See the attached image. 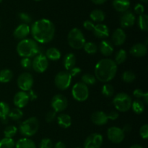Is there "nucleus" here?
<instances>
[{
	"label": "nucleus",
	"mask_w": 148,
	"mask_h": 148,
	"mask_svg": "<svg viewBox=\"0 0 148 148\" xmlns=\"http://www.w3.org/2000/svg\"><path fill=\"white\" fill-rule=\"evenodd\" d=\"M34 40L40 43H47L53 40L55 35V26L48 19H40L33 23L30 28Z\"/></svg>",
	"instance_id": "obj_1"
},
{
	"label": "nucleus",
	"mask_w": 148,
	"mask_h": 148,
	"mask_svg": "<svg viewBox=\"0 0 148 148\" xmlns=\"http://www.w3.org/2000/svg\"><path fill=\"white\" fill-rule=\"evenodd\" d=\"M117 72V64L113 59H103L95 66V77L102 82L112 80Z\"/></svg>",
	"instance_id": "obj_2"
},
{
	"label": "nucleus",
	"mask_w": 148,
	"mask_h": 148,
	"mask_svg": "<svg viewBox=\"0 0 148 148\" xmlns=\"http://www.w3.org/2000/svg\"><path fill=\"white\" fill-rule=\"evenodd\" d=\"M17 52L23 58L35 57L38 54L39 46L36 40L30 38L21 40L17 45Z\"/></svg>",
	"instance_id": "obj_3"
},
{
	"label": "nucleus",
	"mask_w": 148,
	"mask_h": 148,
	"mask_svg": "<svg viewBox=\"0 0 148 148\" xmlns=\"http://www.w3.org/2000/svg\"><path fill=\"white\" fill-rule=\"evenodd\" d=\"M39 129V121L36 117H30L23 121L19 127L20 134L25 137L35 135Z\"/></svg>",
	"instance_id": "obj_4"
},
{
	"label": "nucleus",
	"mask_w": 148,
	"mask_h": 148,
	"mask_svg": "<svg viewBox=\"0 0 148 148\" xmlns=\"http://www.w3.org/2000/svg\"><path fill=\"white\" fill-rule=\"evenodd\" d=\"M67 41L72 49H81L85 45V38L81 30L75 27L69 31L67 36Z\"/></svg>",
	"instance_id": "obj_5"
},
{
	"label": "nucleus",
	"mask_w": 148,
	"mask_h": 148,
	"mask_svg": "<svg viewBox=\"0 0 148 148\" xmlns=\"http://www.w3.org/2000/svg\"><path fill=\"white\" fill-rule=\"evenodd\" d=\"M113 103L116 109L121 112H126L131 108L132 100L128 94L125 92H119L114 97Z\"/></svg>",
	"instance_id": "obj_6"
},
{
	"label": "nucleus",
	"mask_w": 148,
	"mask_h": 148,
	"mask_svg": "<svg viewBox=\"0 0 148 148\" xmlns=\"http://www.w3.org/2000/svg\"><path fill=\"white\" fill-rule=\"evenodd\" d=\"M72 95L76 101L79 102H83L86 101L89 97L88 87L82 82H77L75 84L72 88Z\"/></svg>",
	"instance_id": "obj_7"
},
{
	"label": "nucleus",
	"mask_w": 148,
	"mask_h": 148,
	"mask_svg": "<svg viewBox=\"0 0 148 148\" xmlns=\"http://www.w3.org/2000/svg\"><path fill=\"white\" fill-rule=\"evenodd\" d=\"M72 77L68 72L62 71L56 75L54 79L55 85L56 88L61 90H65L67 89L72 82Z\"/></svg>",
	"instance_id": "obj_8"
},
{
	"label": "nucleus",
	"mask_w": 148,
	"mask_h": 148,
	"mask_svg": "<svg viewBox=\"0 0 148 148\" xmlns=\"http://www.w3.org/2000/svg\"><path fill=\"white\" fill-rule=\"evenodd\" d=\"M32 67L37 73H43L49 67V60L44 54L39 53L32 61Z\"/></svg>",
	"instance_id": "obj_9"
},
{
	"label": "nucleus",
	"mask_w": 148,
	"mask_h": 148,
	"mask_svg": "<svg viewBox=\"0 0 148 148\" xmlns=\"http://www.w3.org/2000/svg\"><path fill=\"white\" fill-rule=\"evenodd\" d=\"M33 82V75L29 72H24L17 78V86L22 91L27 92L31 90Z\"/></svg>",
	"instance_id": "obj_10"
},
{
	"label": "nucleus",
	"mask_w": 148,
	"mask_h": 148,
	"mask_svg": "<svg viewBox=\"0 0 148 148\" xmlns=\"http://www.w3.org/2000/svg\"><path fill=\"white\" fill-rule=\"evenodd\" d=\"M51 105L56 113L62 112L67 108L68 101L64 95L62 94H56L52 98Z\"/></svg>",
	"instance_id": "obj_11"
},
{
	"label": "nucleus",
	"mask_w": 148,
	"mask_h": 148,
	"mask_svg": "<svg viewBox=\"0 0 148 148\" xmlns=\"http://www.w3.org/2000/svg\"><path fill=\"white\" fill-rule=\"evenodd\" d=\"M107 136L108 140L113 143L119 144L121 143L124 140L125 137V133L122 130V129L117 127H110L107 131Z\"/></svg>",
	"instance_id": "obj_12"
},
{
	"label": "nucleus",
	"mask_w": 148,
	"mask_h": 148,
	"mask_svg": "<svg viewBox=\"0 0 148 148\" xmlns=\"http://www.w3.org/2000/svg\"><path fill=\"white\" fill-rule=\"evenodd\" d=\"M103 144V136L93 133L88 136L84 143V148H101Z\"/></svg>",
	"instance_id": "obj_13"
},
{
	"label": "nucleus",
	"mask_w": 148,
	"mask_h": 148,
	"mask_svg": "<svg viewBox=\"0 0 148 148\" xmlns=\"http://www.w3.org/2000/svg\"><path fill=\"white\" fill-rule=\"evenodd\" d=\"M29 97L28 95L26 92L24 91H20L17 92V93L14 95V98H13V103H14V106L18 108H23L25 107L28 103Z\"/></svg>",
	"instance_id": "obj_14"
},
{
	"label": "nucleus",
	"mask_w": 148,
	"mask_h": 148,
	"mask_svg": "<svg viewBox=\"0 0 148 148\" xmlns=\"http://www.w3.org/2000/svg\"><path fill=\"white\" fill-rule=\"evenodd\" d=\"M136 21L135 15L132 12L127 11L124 12L120 19L121 26L123 28H128L134 25Z\"/></svg>",
	"instance_id": "obj_15"
},
{
	"label": "nucleus",
	"mask_w": 148,
	"mask_h": 148,
	"mask_svg": "<svg viewBox=\"0 0 148 148\" xmlns=\"http://www.w3.org/2000/svg\"><path fill=\"white\" fill-rule=\"evenodd\" d=\"M30 28L27 24L22 23L19 25L15 30L13 32V36L15 38L19 39V40H23L26 38L27 36L30 34Z\"/></svg>",
	"instance_id": "obj_16"
},
{
	"label": "nucleus",
	"mask_w": 148,
	"mask_h": 148,
	"mask_svg": "<svg viewBox=\"0 0 148 148\" xmlns=\"http://www.w3.org/2000/svg\"><path fill=\"white\" fill-rule=\"evenodd\" d=\"M91 120L95 125L102 126L107 124L108 121V116L103 111H96L91 116Z\"/></svg>",
	"instance_id": "obj_17"
},
{
	"label": "nucleus",
	"mask_w": 148,
	"mask_h": 148,
	"mask_svg": "<svg viewBox=\"0 0 148 148\" xmlns=\"http://www.w3.org/2000/svg\"><path fill=\"white\" fill-rule=\"evenodd\" d=\"M127 36L124 30L121 28H117L112 34V41L115 46H121L125 42Z\"/></svg>",
	"instance_id": "obj_18"
},
{
	"label": "nucleus",
	"mask_w": 148,
	"mask_h": 148,
	"mask_svg": "<svg viewBox=\"0 0 148 148\" xmlns=\"http://www.w3.org/2000/svg\"><path fill=\"white\" fill-rule=\"evenodd\" d=\"M130 53L134 57H143L147 54V48L143 43H136L130 49Z\"/></svg>",
	"instance_id": "obj_19"
},
{
	"label": "nucleus",
	"mask_w": 148,
	"mask_h": 148,
	"mask_svg": "<svg viewBox=\"0 0 148 148\" xmlns=\"http://www.w3.org/2000/svg\"><path fill=\"white\" fill-rule=\"evenodd\" d=\"M92 31L94 36L98 38L103 39L109 36L108 27L104 24H97L96 25H95Z\"/></svg>",
	"instance_id": "obj_20"
},
{
	"label": "nucleus",
	"mask_w": 148,
	"mask_h": 148,
	"mask_svg": "<svg viewBox=\"0 0 148 148\" xmlns=\"http://www.w3.org/2000/svg\"><path fill=\"white\" fill-rule=\"evenodd\" d=\"M101 53L105 56H109L114 52V46L112 43L106 40H103L101 42L99 46Z\"/></svg>",
	"instance_id": "obj_21"
},
{
	"label": "nucleus",
	"mask_w": 148,
	"mask_h": 148,
	"mask_svg": "<svg viewBox=\"0 0 148 148\" xmlns=\"http://www.w3.org/2000/svg\"><path fill=\"white\" fill-rule=\"evenodd\" d=\"M113 6L116 11L125 12L130 7V0H114Z\"/></svg>",
	"instance_id": "obj_22"
},
{
	"label": "nucleus",
	"mask_w": 148,
	"mask_h": 148,
	"mask_svg": "<svg viewBox=\"0 0 148 148\" xmlns=\"http://www.w3.org/2000/svg\"><path fill=\"white\" fill-rule=\"evenodd\" d=\"M76 64V57L72 53H69L65 55L63 59V65L66 70H70L72 68L75 66Z\"/></svg>",
	"instance_id": "obj_23"
},
{
	"label": "nucleus",
	"mask_w": 148,
	"mask_h": 148,
	"mask_svg": "<svg viewBox=\"0 0 148 148\" xmlns=\"http://www.w3.org/2000/svg\"><path fill=\"white\" fill-rule=\"evenodd\" d=\"M58 124L61 127L64 129H67L72 125V118L69 115L66 114H59L57 116Z\"/></svg>",
	"instance_id": "obj_24"
},
{
	"label": "nucleus",
	"mask_w": 148,
	"mask_h": 148,
	"mask_svg": "<svg viewBox=\"0 0 148 148\" xmlns=\"http://www.w3.org/2000/svg\"><path fill=\"white\" fill-rule=\"evenodd\" d=\"M15 148H36V145L33 140L27 137H24L15 143Z\"/></svg>",
	"instance_id": "obj_25"
},
{
	"label": "nucleus",
	"mask_w": 148,
	"mask_h": 148,
	"mask_svg": "<svg viewBox=\"0 0 148 148\" xmlns=\"http://www.w3.org/2000/svg\"><path fill=\"white\" fill-rule=\"evenodd\" d=\"M10 111V106L5 102H0V119L4 124L7 123V116Z\"/></svg>",
	"instance_id": "obj_26"
},
{
	"label": "nucleus",
	"mask_w": 148,
	"mask_h": 148,
	"mask_svg": "<svg viewBox=\"0 0 148 148\" xmlns=\"http://www.w3.org/2000/svg\"><path fill=\"white\" fill-rule=\"evenodd\" d=\"M45 56L47 58L48 60L50 59L51 61H57L60 59L62 54H61V52L59 49H56V48L52 47L47 49Z\"/></svg>",
	"instance_id": "obj_27"
},
{
	"label": "nucleus",
	"mask_w": 148,
	"mask_h": 148,
	"mask_svg": "<svg viewBox=\"0 0 148 148\" xmlns=\"http://www.w3.org/2000/svg\"><path fill=\"white\" fill-rule=\"evenodd\" d=\"M90 17L91 20L93 22H96V23H101L105 20V13L101 10H94L90 14Z\"/></svg>",
	"instance_id": "obj_28"
},
{
	"label": "nucleus",
	"mask_w": 148,
	"mask_h": 148,
	"mask_svg": "<svg viewBox=\"0 0 148 148\" xmlns=\"http://www.w3.org/2000/svg\"><path fill=\"white\" fill-rule=\"evenodd\" d=\"M13 77V73L10 69H4L0 71V82L7 83L10 82Z\"/></svg>",
	"instance_id": "obj_29"
},
{
	"label": "nucleus",
	"mask_w": 148,
	"mask_h": 148,
	"mask_svg": "<svg viewBox=\"0 0 148 148\" xmlns=\"http://www.w3.org/2000/svg\"><path fill=\"white\" fill-rule=\"evenodd\" d=\"M138 26L140 29L143 31L148 30V17L147 14H140L138 18Z\"/></svg>",
	"instance_id": "obj_30"
},
{
	"label": "nucleus",
	"mask_w": 148,
	"mask_h": 148,
	"mask_svg": "<svg viewBox=\"0 0 148 148\" xmlns=\"http://www.w3.org/2000/svg\"><path fill=\"white\" fill-rule=\"evenodd\" d=\"M132 108L133 111L137 114H141L145 110V105L143 101L140 100H136L132 103Z\"/></svg>",
	"instance_id": "obj_31"
},
{
	"label": "nucleus",
	"mask_w": 148,
	"mask_h": 148,
	"mask_svg": "<svg viewBox=\"0 0 148 148\" xmlns=\"http://www.w3.org/2000/svg\"><path fill=\"white\" fill-rule=\"evenodd\" d=\"M82 82L85 85H95L96 82V78H95V75H91V74H85L82 76Z\"/></svg>",
	"instance_id": "obj_32"
},
{
	"label": "nucleus",
	"mask_w": 148,
	"mask_h": 148,
	"mask_svg": "<svg viewBox=\"0 0 148 148\" xmlns=\"http://www.w3.org/2000/svg\"><path fill=\"white\" fill-rule=\"evenodd\" d=\"M127 57V53L124 49H120L118 52L116 53L115 56V61L117 65L121 64L124 63L126 61Z\"/></svg>",
	"instance_id": "obj_33"
},
{
	"label": "nucleus",
	"mask_w": 148,
	"mask_h": 148,
	"mask_svg": "<svg viewBox=\"0 0 148 148\" xmlns=\"http://www.w3.org/2000/svg\"><path fill=\"white\" fill-rule=\"evenodd\" d=\"M23 112L20 108H16L14 109L11 110L9 113L8 116L10 117L11 119L14 120V121H18L20 119L23 117Z\"/></svg>",
	"instance_id": "obj_34"
},
{
	"label": "nucleus",
	"mask_w": 148,
	"mask_h": 148,
	"mask_svg": "<svg viewBox=\"0 0 148 148\" xmlns=\"http://www.w3.org/2000/svg\"><path fill=\"white\" fill-rule=\"evenodd\" d=\"M15 147V142L12 138H4L0 140V148H14Z\"/></svg>",
	"instance_id": "obj_35"
},
{
	"label": "nucleus",
	"mask_w": 148,
	"mask_h": 148,
	"mask_svg": "<svg viewBox=\"0 0 148 148\" xmlns=\"http://www.w3.org/2000/svg\"><path fill=\"white\" fill-rule=\"evenodd\" d=\"M83 49L88 54H94L98 51V47H97L96 44L92 42H88L85 43L83 46Z\"/></svg>",
	"instance_id": "obj_36"
},
{
	"label": "nucleus",
	"mask_w": 148,
	"mask_h": 148,
	"mask_svg": "<svg viewBox=\"0 0 148 148\" xmlns=\"http://www.w3.org/2000/svg\"><path fill=\"white\" fill-rule=\"evenodd\" d=\"M17 132V127H14L13 125L8 126L6 127L4 130V137L7 138H12L13 137L16 135Z\"/></svg>",
	"instance_id": "obj_37"
},
{
	"label": "nucleus",
	"mask_w": 148,
	"mask_h": 148,
	"mask_svg": "<svg viewBox=\"0 0 148 148\" xmlns=\"http://www.w3.org/2000/svg\"><path fill=\"white\" fill-rule=\"evenodd\" d=\"M101 92H102V94L104 96L107 97V98H110V97L113 96V95H114V88L110 84H105L102 87Z\"/></svg>",
	"instance_id": "obj_38"
},
{
	"label": "nucleus",
	"mask_w": 148,
	"mask_h": 148,
	"mask_svg": "<svg viewBox=\"0 0 148 148\" xmlns=\"http://www.w3.org/2000/svg\"><path fill=\"white\" fill-rule=\"evenodd\" d=\"M133 95H134L135 98H138V99L143 98L145 103H148L147 92H144V91L141 89H135L134 90V92H133Z\"/></svg>",
	"instance_id": "obj_39"
},
{
	"label": "nucleus",
	"mask_w": 148,
	"mask_h": 148,
	"mask_svg": "<svg viewBox=\"0 0 148 148\" xmlns=\"http://www.w3.org/2000/svg\"><path fill=\"white\" fill-rule=\"evenodd\" d=\"M136 79V75L134 72L131 71H126L122 75V79L124 82L127 83H131L134 82Z\"/></svg>",
	"instance_id": "obj_40"
},
{
	"label": "nucleus",
	"mask_w": 148,
	"mask_h": 148,
	"mask_svg": "<svg viewBox=\"0 0 148 148\" xmlns=\"http://www.w3.org/2000/svg\"><path fill=\"white\" fill-rule=\"evenodd\" d=\"M18 17L19 19L25 24H28L32 21L31 16L26 12H20L18 14Z\"/></svg>",
	"instance_id": "obj_41"
},
{
	"label": "nucleus",
	"mask_w": 148,
	"mask_h": 148,
	"mask_svg": "<svg viewBox=\"0 0 148 148\" xmlns=\"http://www.w3.org/2000/svg\"><path fill=\"white\" fill-rule=\"evenodd\" d=\"M52 141L49 138H43L39 144V148H53Z\"/></svg>",
	"instance_id": "obj_42"
},
{
	"label": "nucleus",
	"mask_w": 148,
	"mask_h": 148,
	"mask_svg": "<svg viewBox=\"0 0 148 148\" xmlns=\"http://www.w3.org/2000/svg\"><path fill=\"white\" fill-rule=\"evenodd\" d=\"M20 65L25 69H29L32 67V60L30 58H23L20 61Z\"/></svg>",
	"instance_id": "obj_43"
},
{
	"label": "nucleus",
	"mask_w": 148,
	"mask_h": 148,
	"mask_svg": "<svg viewBox=\"0 0 148 148\" xmlns=\"http://www.w3.org/2000/svg\"><path fill=\"white\" fill-rule=\"evenodd\" d=\"M140 134L141 137L144 140H147L148 138V125L144 124L141 127L140 130Z\"/></svg>",
	"instance_id": "obj_44"
},
{
	"label": "nucleus",
	"mask_w": 148,
	"mask_h": 148,
	"mask_svg": "<svg viewBox=\"0 0 148 148\" xmlns=\"http://www.w3.org/2000/svg\"><path fill=\"white\" fill-rule=\"evenodd\" d=\"M56 112L54 111H50L47 113L46 116V121L48 123H51L56 119Z\"/></svg>",
	"instance_id": "obj_45"
},
{
	"label": "nucleus",
	"mask_w": 148,
	"mask_h": 148,
	"mask_svg": "<svg viewBox=\"0 0 148 148\" xmlns=\"http://www.w3.org/2000/svg\"><path fill=\"white\" fill-rule=\"evenodd\" d=\"M134 12H135L137 14H144V12H145V7L142 4H136L135 7L134 8Z\"/></svg>",
	"instance_id": "obj_46"
},
{
	"label": "nucleus",
	"mask_w": 148,
	"mask_h": 148,
	"mask_svg": "<svg viewBox=\"0 0 148 148\" xmlns=\"http://www.w3.org/2000/svg\"><path fill=\"white\" fill-rule=\"evenodd\" d=\"M83 26L86 30H92L94 27H95V24L92 21H90V20H86V21L83 23Z\"/></svg>",
	"instance_id": "obj_47"
},
{
	"label": "nucleus",
	"mask_w": 148,
	"mask_h": 148,
	"mask_svg": "<svg viewBox=\"0 0 148 148\" xmlns=\"http://www.w3.org/2000/svg\"><path fill=\"white\" fill-rule=\"evenodd\" d=\"M69 73V75H71V77H75L77 76V75H79V73L81 72V69L79 67H76V66H74L73 68L69 70L68 72Z\"/></svg>",
	"instance_id": "obj_48"
},
{
	"label": "nucleus",
	"mask_w": 148,
	"mask_h": 148,
	"mask_svg": "<svg viewBox=\"0 0 148 148\" xmlns=\"http://www.w3.org/2000/svg\"><path fill=\"white\" fill-rule=\"evenodd\" d=\"M108 119L111 120H116L119 118V114L116 111H111L108 114Z\"/></svg>",
	"instance_id": "obj_49"
},
{
	"label": "nucleus",
	"mask_w": 148,
	"mask_h": 148,
	"mask_svg": "<svg viewBox=\"0 0 148 148\" xmlns=\"http://www.w3.org/2000/svg\"><path fill=\"white\" fill-rule=\"evenodd\" d=\"M27 95H28L29 99L31 100V101L36 99V98H37V95L35 94L34 91L32 90H29V92H27Z\"/></svg>",
	"instance_id": "obj_50"
},
{
	"label": "nucleus",
	"mask_w": 148,
	"mask_h": 148,
	"mask_svg": "<svg viewBox=\"0 0 148 148\" xmlns=\"http://www.w3.org/2000/svg\"><path fill=\"white\" fill-rule=\"evenodd\" d=\"M53 148H66V147L64 143L59 141V142H57V143L55 144V145L53 146Z\"/></svg>",
	"instance_id": "obj_51"
},
{
	"label": "nucleus",
	"mask_w": 148,
	"mask_h": 148,
	"mask_svg": "<svg viewBox=\"0 0 148 148\" xmlns=\"http://www.w3.org/2000/svg\"><path fill=\"white\" fill-rule=\"evenodd\" d=\"M122 130L124 131V132H130V131L132 130V127L131 126L129 125V124H127V125H125L124 127V128L122 129Z\"/></svg>",
	"instance_id": "obj_52"
},
{
	"label": "nucleus",
	"mask_w": 148,
	"mask_h": 148,
	"mask_svg": "<svg viewBox=\"0 0 148 148\" xmlns=\"http://www.w3.org/2000/svg\"><path fill=\"white\" fill-rule=\"evenodd\" d=\"M91 1L95 4H104L107 0H91Z\"/></svg>",
	"instance_id": "obj_53"
},
{
	"label": "nucleus",
	"mask_w": 148,
	"mask_h": 148,
	"mask_svg": "<svg viewBox=\"0 0 148 148\" xmlns=\"http://www.w3.org/2000/svg\"><path fill=\"white\" fill-rule=\"evenodd\" d=\"M130 148H143L142 147L141 145H140L138 144H135V145H132Z\"/></svg>",
	"instance_id": "obj_54"
},
{
	"label": "nucleus",
	"mask_w": 148,
	"mask_h": 148,
	"mask_svg": "<svg viewBox=\"0 0 148 148\" xmlns=\"http://www.w3.org/2000/svg\"><path fill=\"white\" fill-rule=\"evenodd\" d=\"M141 1H143V2H144V3H147L148 0H141Z\"/></svg>",
	"instance_id": "obj_55"
},
{
	"label": "nucleus",
	"mask_w": 148,
	"mask_h": 148,
	"mask_svg": "<svg viewBox=\"0 0 148 148\" xmlns=\"http://www.w3.org/2000/svg\"><path fill=\"white\" fill-rule=\"evenodd\" d=\"M1 1H2V0H0V3H1Z\"/></svg>",
	"instance_id": "obj_56"
},
{
	"label": "nucleus",
	"mask_w": 148,
	"mask_h": 148,
	"mask_svg": "<svg viewBox=\"0 0 148 148\" xmlns=\"http://www.w3.org/2000/svg\"><path fill=\"white\" fill-rule=\"evenodd\" d=\"M35 1H40V0H35Z\"/></svg>",
	"instance_id": "obj_57"
},
{
	"label": "nucleus",
	"mask_w": 148,
	"mask_h": 148,
	"mask_svg": "<svg viewBox=\"0 0 148 148\" xmlns=\"http://www.w3.org/2000/svg\"><path fill=\"white\" fill-rule=\"evenodd\" d=\"M76 148H80V147H76Z\"/></svg>",
	"instance_id": "obj_58"
}]
</instances>
